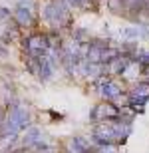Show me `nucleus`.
<instances>
[{
	"mask_svg": "<svg viewBox=\"0 0 149 153\" xmlns=\"http://www.w3.org/2000/svg\"><path fill=\"white\" fill-rule=\"evenodd\" d=\"M40 18L50 26V30H64L72 26V12L64 0H50L40 8Z\"/></svg>",
	"mask_w": 149,
	"mask_h": 153,
	"instance_id": "nucleus-1",
	"label": "nucleus"
},
{
	"mask_svg": "<svg viewBox=\"0 0 149 153\" xmlns=\"http://www.w3.org/2000/svg\"><path fill=\"white\" fill-rule=\"evenodd\" d=\"M20 46H22L24 54L34 58H40L42 54L48 52V36L46 32H32L20 38Z\"/></svg>",
	"mask_w": 149,
	"mask_h": 153,
	"instance_id": "nucleus-2",
	"label": "nucleus"
},
{
	"mask_svg": "<svg viewBox=\"0 0 149 153\" xmlns=\"http://www.w3.org/2000/svg\"><path fill=\"white\" fill-rule=\"evenodd\" d=\"M119 115H121V109L117 105H113V103H98L92 109L90 119L93 123H102V121H111L113 117H119Z\"/></svg>",
	"mask_w": 149,
	"mask_h": 153,
	"instance_id": "nucleus-3",
	"label": "nucleus"
},
{
	"mask_svg": "<svg viewBox=\"0 0 149 153\" xmlns=\"http://www.w3.org/2000/svg\"><path fill=\"white\" fill-rule=\"evenodd\" d=\"M12 20L16 22L20 30H32L36 28V12L24 8V6L16 4V8L12 10Z\"/></svg>",
	"mask_w": 149,
	"mask_h": 153,
	"instance_id": "nucleus-4",
	"label": "nucleus"
},
{
	"mask_svg": "<svg viewBox=\"0 0 149 153\" xmlns=\"http://www.w3.org/2000/svg\"><path fill=\"white\" fill-rule=\"evenodd\" d=\"M98 88H99V96L103 100H107V102H113V100H117L123 94L121 85L117 82H113L111 78H107V76H102L98 79Z\"/></svg>",
	"mask_w": 149,
	"mask_h": 153,
	"instance_id": "nucleus-5",
	"label": "nucleus"
},
{
	"mask_svg": "<svg viewBox=\"0 0 149 153\" xmlns=\"http://www.w3.org/2000/svg\"><path fill=\"white\" fill-rule=\"evenodd\" d=\"M129 96H135V97H145L149 100V82H139L131 91H129Z\"/></svg>",
	"mask_w": 149,
	"mask_h": 153,
	"instance_id": "nucleus-6",
	"label": "nucleus"
},
{
	"mask_svg": "<svg viewBox=\"0 0 149 153\" xmlns=\"http://www.w3.org/2000/svg\"><path fill=\"white\" fill-rule=\"evenodd\" d=\"M121 36H127V38H137V36H141V38H145L147 36V30L145 28H125V30H121Z\"/></svg>",
	"mask_w": 149,
	"mask_h": 153,
	"instance_id": "nucleus-7",
	"label": "nucleus"
},
{
	"mask_svg": "<svg viewBox=\"0 0 149 153\" xmlns=\"http://www.w3.org/2000/svg\"><path fill=\"white\" fill-rule=\"evenodd\" d=\"M66 4L70 6V8H84V10H87V6H90V0H64Z\"/></svg>",
	"mask_w": 149,
	"mask_h": 153,
	"instance_id": "nucleus-8",
	"label": "nucleus"
},
{
	"mask_svg": "<svg viewBox=\"0 0 149 153\" xmlns=\"http://www.w3.org/2000/svg\"><path fill=\"white\" fill-rule=\"evenodd\" d=\"M12 20V10L6 8V6H0V22L2 24H8Z\"/></svg>",
	"mask_w": 149,
	"mask_h": 153,
	"instance_id": "nucleus-9",
	"label": "nucleus"
},
{
	"mask_svg": "<svg viewBox=\"0 0 149 153\" xmlns=\"http://www.w3.org/2000/svg\"><path fill=\"white\" fill-rule=\"evenodd\" d=\"M18 4L24 6V8H28V10L36 12V8H38V0H18Z\"/></svg>",
	"mask_w": 149,
	"mask_h": 153,
	"instance_id": "nucleus-10",
	"label": "nucleus"
},
{
	"mask_svg": "<svg viewBox=\"0 0 149 153\" xmlns=\"http://www.w3.org/2000/svg\"><path fill=\"white\" fill-rule=\"evenodd\" d=\"M6 56H8V46H4L0 42V58H6Z\"/></svg>",
	"mask_w": 149,
	"mask_h": 153,
	"instance_id": "nucleus-11",
	"label": "nucleus"
},
{
	"mask_svg": "<svg viewBox=\"0 0 149 153\" xmlns=\"http://www.w3.org/2000/svg\"><path fill=\"white\" fill-rule=\"evenodd\" d=\"M141 70H143L141 74H145V76H147V78H149V66H145V68H141Z\"/></svg>",
	"mask_w": 149,
	"mask_h": 153,
	"instance_id": "nucleus-12",
	"label": "nucleus"
}]
</instances>
